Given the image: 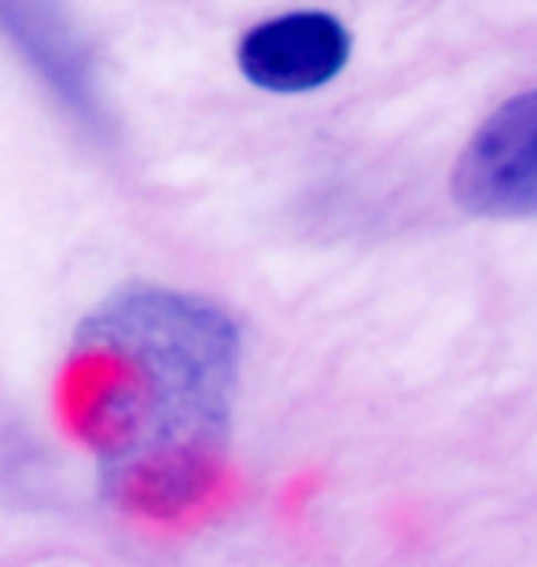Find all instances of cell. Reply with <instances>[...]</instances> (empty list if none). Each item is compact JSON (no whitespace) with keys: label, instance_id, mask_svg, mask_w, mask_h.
I'll return each mask as SVG.
<instances>
[{"label":"cell","instance_id":"obj_1","mask_svg":"<svg viewBox=\"0 0 537 567\" xmlns=\"http://www.w3.org/2000/svg\"><path fill=\"white\" fill-rule=\"evenodd\" d=\"M239 377L233 321L174 291H125L74 343L85 435L125 505L180 508L221 468Z\"/></svg>","mask_w":537,"mask_h":567},{"label":"cell","instance_id":"obj_2","mask_svg":"<svg viewBox=\"0 0 537 567\" xmlns=\"http://www.w3.org/2000/svg\"><path fill=\"white\" fill-rule=\"evenodd\" d=\"M453 192L478 218H530L537 199V100L530 89L505 100L475 130L456 163Z\"/></svg>","mask_w":537,"mask_h":567},{"label":"cell","instance_id":"obj_3","mask_svg":"<svg viewBox=\"0 0 537 567\" xmlns=\"http://www.w3.org/2000/svg\"><path fill=\"white\" fill-rule=\"evenodd\" d=\"M350 60V30L324 11L266 19L239 38L236 63L250 85L295 96L335 82Z\"/></svg>","mask_w":537,"mask_h":567},{"label":"cell","instance_id":"obj_4","mask_svg":"<svg viewBox=\"0 0 537 567\" xmlns=\"http://www.w3.org/2000/svg\"><path fill=\"white\" fill-rule=\"evenodd\" d=\"M0 30L19 44V52L44 74L60 100L74 107L89 104V74L82 49L55 0H0Z\"/></svg>","mask_w":537,"mask_h":567}]
</instances>
